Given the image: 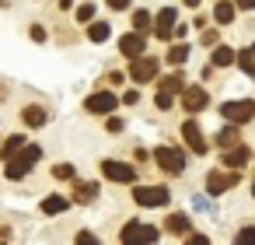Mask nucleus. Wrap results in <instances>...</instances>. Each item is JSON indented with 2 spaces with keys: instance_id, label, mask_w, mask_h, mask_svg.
<instances>
[{
  "instance_id": "nucleus-9",
  "label": "nucleus",
  "mask_w": 255,
  "mask_h": 245,
  "mask_svg": "<svg viewBox=\"0 0 255 245\" xmlns=\"http://www.w3.org/2000/svg\"><path fill=\"white\" fill-rule=\"evenodd\" d=\"M210 105V95H206V88H182V109L185 112H203Z\"/></svg>"
},
{
  "instance_id": "nucleus-33",
  "label": "nucleus",
  "mask_w": 255,
  "mask_h": 245,
  "mask_svg": "<svg viewBox=\"0 0 255 245\" xmlns=\"http://www.w3.org/2000/svg\"><path fill=\"white\" fill-rule=\"evenodd\" d=\"M192 203H196V210H213V207H210V200H203V196H196Z\"/></svg>"
},
{
  "instance_id": "nucleus-36",
  "label": "nucleus",
  "mask_w": 255,
  "mask_h": 245,
  "mask_svg": "<svg viewBox=\"0 0 255 245\" xmlns=\"http://www.w3.org/2000/svg\"><path fill=\"white\" fill-rule=\"evenodd\" d=\"M109 130H112V133H119V130H123V119H116V116H112V119H109Z\"/></svg>"
},
{
  "instance_id": "nucleus-37",
  "label": "nucleus",
  "mask_w": 255,
  "mask_h": 245,
  "mask_svg": "<svg viewBox=\"0 0 255 245\" xmlns=\"http://www.w3.org/2000/svg\"><path fill=\"white\" fill-rule=\"evenodd\" d=\"M189 242H192V245H206L210 238H206V235H189Z\"/></svg>"
},
{
  "instance_id": "nucleus-4",
  "label": "nucleus",
  "mask_w": 255,
  "mask_h": 245,
  "mask_svg": "<svg viewBox=\"0 0 255 245\" xmlns=\"http://www.w3.org/2000/svg\"><path fill=\"white\" fill-rule=\"evenodd\" d=\"M234 186H238V168L210 172V175H206V193H210V196H220V193H227V189H234Z\"/></svg>"
},
{
  "instance_id": "nucleus-40",
  "label": "nucleus",
  "mask_w": 255,
  "mask_h": 245,
  "mask_svg": "<svg viewBox=\"0 0 255 245\" xmlns=\"http://www.w3.org/2000/svg\"><path fill=\"white\" fill-rule=\"evenodd\" d=\"M252 193H255V186H252Z\"/></svg>"
},
{
  "instance_id": "nucleus-5",
  "label": "nucleus",
  "mask_w": 255,
  "mask_h": 245,
  "mask_svg": "<svg viewBox=\"0 0 255 245\" xmlns=\"http://www.w3.org/2000/svg\"><path fill=\"white\" fill-rule=\"evenodd\" d=\"M154 77H157V60H154V56H136V60L129 63V81L147 84V81H154Z\"/></svg>"
},
{
  "instance_id": "nucleus-3",
  "label": "nucleus",
  "mask_w": 255,
  "mask_h": 245,
  "mask_svg": "<svg viewBox=\"0 0 255 245\" xmlns=\"http://www.w3.org/2000/svg\"><path fill=\"white\" fill-rule=\"evenodd\" d=\"M154 161H157V168H164L168 175H178V172L185 168V154L175 151V147H157V151H154Z\"/></svg>"
},
{
  "instance_id": "nucleus-25",
  "label": "nucleus",
  "mask_w": 255,
  "mask_h": 245,
  "mask_svg": "<svg viewBox=\"0 0 255 245\" xmlns=\"http://www.w3.org/2000/svg\"><path fill=\"white\" fill-rule=\"evenodd\" d=\"M67 210V200L63 196H46L42 200V214H63Z\"/></svg>"
},
{
  "instance_id": "nucleus-14",
  "label": "nucleus",
  "mask_w": 255,
  "mask_h": 245,
  "mask_svg": "<svg viewBox=\"0 0 255 245\" xmlns=\"http://www.w3.org/2000/svg\"><path fill=\"white\" fill-rule=\"evenodd\" d=\"M248 158H252V154H248V147H241V144H234V147L224 151V165H227V168H245Z\"/></svg>"
},
{
  "instance_id": "nucleus-8",
  "label": "nucleus",
  "mask_w": 255,
  "mask_h": 245,
  "mask_svg": "<svg viewBox=\"0 0 255 245\" xmlns=\"http://www.w3.org/2000/svg\"><path fill=\"white\" fill-rule=\"evenodd\" d=\"M123 242H157L161 238V231L157 228H150V224H136V221H129L126 228H123V235H119Z\"/></svg>"
},
{
  "instance_id": "nucleus-16",
  "label": "nucleus",
  "mask_w": 255,
  "mask_h": 245,
  "mask_svg": "<svg viewBox=\"0 0 255 245\" xmlns=\"http://www.w3.org/2000/svg\"><path fill=\"white\" fill-rule=\"evenodd\" d=\"M217 144L227 151V147H234V144H241V133H238V123H231V126H224L220 133H217Z\"/></svg>"
},
{
  "instance_id": "nucleus-6",
  "label": "nucleus",
  "mask_w": 255,
  "mask_h": 245,
  "mask_svg": "<svg viewBox=\"0 0 255 245\" xmlns=\"http://www.w3.org/2000/svg\"><path fill=\"white\" fill-rule=\"evenodd\" d=\"M133 200L140 207H164L168 203V189L164 186H136L133 189Z\"/></svg>"
},
{
  "instance_id": "nucleus-2",
  "label": "nucleus",
  "mask_w": 255,
  "mask_h": 245,
  "mask_svg": "<svg viewBox=\"0 0 255 245\" xmlns=\"http://www.w3.org/2000/svg\"><path fill=\"white\" fill-rule=\"evenodd\" d=\"M220 112H224V119L227 123H248L252 116H255V102H248V98H238V102H224L220 105Z\"/></svg>"
},
{
  "instance_id": "nucleus-24",
  "label": "nucleus",
  "mask_w": 255,
  "mask_h": 245,
  "mask_svg": "<svg viewBox=\"0 0 255 245\" xmlns=\"http://www.w3.org/2000/svg\"><path fill=\"white\" fill-rule=\"evenodd\" d=\"M185 60H189V46H182V42H178V46H171V49H168V63H171V67H182Z\"/></svg>"
},
{
  "instance_id": "nucleus-19",
  "label": "nucleus",
  "mask_w": 255,
  "mask_h": 245,
  "mask_svg": "<svg viewBox=\"0 0 255 245\" xmlns=\"http://www.w3.org/2000/svg\"><path fill=\"white\" fill-rule=\"evenodd\" d=\"M234 60H238V56H234L231 46H217V49H213V67H231Z\"/></svg>"
},
{
  "instance_id": "nucleus-34",
  "label": "nucleus",
  "mask_w": 255,
  "mask_h": 245,
  "mask_svg": "<svg viewBox=\"0 0 255 245\" xmlns=\"http://www.w3.org/2000/svg\"><path fill=\"white\" fill-rule=\"evenodd\" d=\"M109 7H116V11H126V7H129V0H109Z\"/></svg>"
},
{
  "instance_id": "nucleus-38",
  "label": "nucleus",
  "mask_w": 255,
  "mask_h": 245,
  "mask_svg": "<svg viewBox=\"0 0 255 245\" xmlns=\"http://www.w3.org/2000/svg\"><path fill=\"white\" fill-rule=\"evenodd\" d=\"M238 7H255V0H238Z\"/></svg>"
},
{
  "instance_id": "nucleus-39",
  "label": "nucleus",
  "mask_w": 255,
  "mask_h": 245,
  "mask_svg": "<svg viewBox=\"0 0 255 245\" xmlns=\"http://www.w3.org/2000/svg\"><path fill=\"white\" fill-rule=\"evenodd\" d=\"M182 4H185V7H199V0H182Z\"/></svg>"
},
{
  "instance_id": "nucleus-11",
  "label": "nucleus",
  "mask_w": 255,
  "mask_h": 245,
  "mask_svg": "<svg viewBox=\"0 0 255 245\" xmlns=\"http://www.w3.org/2000/svg\"><path fill=\"white\" fill-rule=\"evenodd\" d=\"M119 53L129 56V60L143 56V32H129V35H123V39H119Z\"/></svg>"
},
{
  "instance_id": "nucleus-20",
  "label": "nucleus",
  "mask_w": 255,
  "mask_h": 245,
  "mask_svg": "<svg viewBox=\"0 0 255 245\" xmlns=\"http://www.w3.org/2000/svg\"><path fill=\"white\" fill-rule=\"evenodd\" d=\"M238 63H241V70H245L248 77H255V46L241 49V53H238Z\"/></svg>"
},
{
  "instance_id": "nucleus-31",
  "label": "nucleus",
  "mask_w": 255,
  "mask_h": 245,
  "mask_svg": "<svg viewBox=\"0 0 255 245\" xmlns=\"http://www.w3.org/2000/svg\"><path fill=\"white\" fill-rule=\"evenodd\" d=\"M154 102H157V109H171V95H168V91H157Z\"/></svg>"
},
{
  "instance_id": "nucleus-18",
  "label": "nucleus",
  "mask_w": 255,
  "mask_h": 245,
  "mask_svg": "<svg viewBox=\"0 0 255 245\" xmlns=\"http://www.w3.org/2000/svg\"><path fill=\"white\" fill-rule=\"evenodd\" d=\"M21 147H25V137H21V133H18V137H7V144L0 147V158H4V161H11V158H14Z\"/></svg>"
},
{
  "instance_id": "nucleus-28",
  "label": "nucleus",
  "mask_w": 255,
  "mask_h": 245,
  "mask_svg": "<svg viewBox=\"0 0 255 245\" xmlns=\"http://www.w3.org/2000/svg\"><path fill=\"white\" fill-rule=\"evenodd\" d=\"M95 18V4H81L77 7V21H91Z\"/></svg>"
},
{
  "instance_id": "nucleus-23",
  "label": "nucleus",
  "mask_w": 255,
  "mask_h": 245,
  "mask_svg": "<svg viewBox=\"0 0 255 245\" xmlns=\"http://www.w3.org/2000/svg\"><path fill=\"white\" fill-rule=\"evenodd\" d=\"M182 88H185V77H182V74H168V77H161V91L175 95V91H182Z\"/></svg>"
},
{
  "instance_id": "nucleus-21",
  "label": "nucleus",
  "mask_w": 255,
  "mask_h": 245,
  "mask_svg": "<svg viewBox=\"0 0 255 245\" xmlns=\"http://www.w3.org/2000/svg\"><path fill=\"white\" fill-rule=\"evenodd\" d=\"M213 18H217L220 25H231V21H234V4H227V0H220V4L213 7Z\"/></svg>"
},
{
  "instance_id": "nucleus-1",
  "label": "nucleus",
  "mask_w": 255,
  "mask_h": 245,
  "mask_svg": "<svg viewBox=\"0 0 255 245\" xmlns=\"http://www.w3.org/2000/svg\"><path fill=\"white\" fill-rule=\"evenodd\" d=\"M42 158V147H35V144H28V147H21V154H14L11 161H7V168H4V175L7 179H21L35 161Z\"/></svg>"
},
{
  "instance_id": "nucleus-30",
  "label": "nucleus",
  "mask_w": 255,
  "mask_h": 245,
  "mask_svg": "<svg viewBox=\"0 0 255 245\" xmlns=\"http://www.w3.org/2000/svg\"><path fill=\"white\" fill-rule=\"evenodd\" d=\"M53 175H56V179H74V168H70V165H56Z\"/></svg>"
},
{
  "instance_id": "nucleus-17",
  "label": "nucleus",
  "mask_w": 255,
  "mask_h": 245,
  "mask_svg": "<svg viewBox=\"0 0 255 245\" xmlns=\"http://www.w3.org/2000/svg\"><path fill=\"white\" fill-rule=\"evenodd\" d=\"M98 196V186L95 182H74V200L77 203H91Z\"/></svg>"
},
{
  "instance_id": "nucleus-12",
  "label": "nucleus",
  "mask_w": 255,
  "mask_h": 245,
  "mask_svg": "<svg viewBox=\"0 0 255 245\" xmlns=\"http://www.w3.org/2000/svg\"><path fill=\"white\" fill-rule=\"evenodd\" d=\"M154 21H157V28H154V32H157V39H171V35H175V25H178L175 7H164V11H161Z\"/></svg>"
},
{
  "instance_id": "nucleus-7",
  "label": "nucleus",
  "mask_w": 255,
  "mask_h": 245,
  "mask_svg": "<svg viewBox=\"0 0 255 245\" xmlns=\"http://www.w3.org/2000/svg\"><path fill=\"white\" fill-rule=\"evenodd\" d=\"M102 172H105V179H112V182H133V179H136V168L126 165V161H116V158L102 161Z\"/></svg>"
},
{
  "instance_id": "nucleus-13",
  "label": "nucleus",
  "mask_w": 255,
  "mask_h": 245,
  "mask_svg": "<svg viewBox=\"0 0 255 245\" xmlns=\"http://www.w3.org/2000/svg\"><path fill=\"white\" fill-rule=\"evenodd\" d=\"M182 137H185V144H189V147H192L196 154H206V140H203V130H199V126H196L192 119H189V123L182 126Z\"/></svg>"
},
{
  "instance_id": "nucleus-22",
  "label": "nucleus",
  "mask_w": 255,
  "mask_h": 245,
  "mask_svg": "<svg viewBox=\"0 0 255 245\" xmlns=\"http://www.w3.org/2000/svg\"><path fill=\"white\" fill-rule=\"evenodd\" d=\"M109 35H112V28H109L105 21H91V28H88V39H91V42H105Z\"/></svg>"
},
{
  "instance_id": "nucleus-27",
  "label": "nucleus",
  "mask_w": 255,
  "mask_h": 245,
  "mask_svg": "<svg viewBox=\"0 0 255 245\" xmlns=\"http://www.w3.org/2000/svg\"><path fill=\"white\" fill-rule=\"evenodd\" d=\"M147 25H150V14H147V11H136V14H133V28H136V32H147Z\"/></svg>"
},
{
  "instance_id": "nucleus-26",
  "label": "nucleus",
  "mask_w": 255,
  "mask_h": 245,
  "mask_svg": "<svg viewBox=\"0 0 255 245\" xmlns=\"http://www.w3.org/2000/svg\"><path fill=\"white\" fill-rule=\"evenodd\" d=\"M168 231H171V235H185V231H189V217H185V214H171V217H168Z\"/></svg>"
},
{
  "instance_id": "nucleus-29",
  "label": "nucleus",
  "mask_w": 255,
  "mask_h": 245,
  "mask_svg": "<svg viewBox=\"0 0 255 245\" xmlns=\"http://www.w3.org/2000/svg\"><path fill=\"white\" fill-rule=\"evenodd\" d=\"M238 242L241 245H255V228H241L238 231Z\"/></svg>"
},
{
  "instance_id": "nucleus-35",
  "label": "nucleus",
  "mask_w": 255,
  "mask_h": 245,
  "mask_svg": "<svg viewBox=\"0 0 255 245\" xmlns=\"http://www.w3.org/2000/svg\"><path fill=\"white\" fill-rule=\"evenodd\" d=\"M217 42V32H203V46H213Z\"/></svg>"
},
{
  "instance_id": "nucleus-32",
  "label": "nucleus",
  "mask_w": 255,
  "mask_h": 245,
  "mask_svg": "<svg viewBox=\"0 0 255 245\" xmlns=\"http://www.w3.org/2000/svg\"><path fill=\"white\" fill-rule=\"evenodd\" d=\"M32 39H35V42H46V28L35 25V28H32Z\"/></svg>"
},
{
  "instance_id": "nucleus-15",
  "label": "nucleus",
  "mask_w": 255,
  "mask_h": 245,
  "mask_svg": "<svg viewBox=\"0 0 255 245\" xmlns=\"http://www.w3.org/2000/svg\"><path fill=\"white\" fill-rule=\"evenodd\" d=\"M21 119H25L32 130H39V126H46V123H49V112H46L42 105H28V109H21Z\"/></svg>"
},
{
  "instance_id": "nucleus-10",
  "label": "nucleus",
  "mask_w": 255,
  "mask_h": 245,
  "mask_svg": "<svg viewBox=\"0 0 255 245\" xmlns=\"http://www.w3.org/2000/svg\"><path fill=\"white\" fill-rule=\"evenodd\" d=\"M116 105H119V102H116V95H112V91H95V95L84 102V109H88V112H95V116H109Z\"/></svg>"
}]
</instances>
